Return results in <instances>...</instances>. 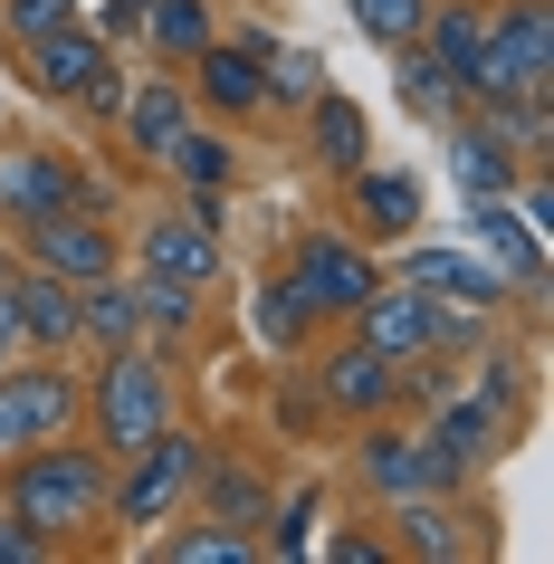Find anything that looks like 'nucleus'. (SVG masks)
<instances>
[{"mask_svg": "<svg viewBox=\"0 0 554 564\" xmlns=\"http://www.w3.org/2000/svg\"><path fill=\"white\" fill-rule=\"evenodd\" d=\"M106 488H116V459L87 441V431H67V441H30L0 459V507L20 517V527H39L48 545H106Z\"/></svg>", "mask_w": 554, "mask_h": 564, "instance_id": "nucleus-1", "label": "nucleus"}, {"mask_svg": "<svg viewBox=\"0 0 554 564\" xmlns=\"http://www.w3.org/2000/svg\"><path fill=\"white\" fill-rule=\"evenodd\" d=\"M173 364L153 355V345H116V355H87V431L106 459H124V449H144L163 421H173Z\"/></svg>", "mask_w": 554, "mask_h": 564, "instance_id": "nucleus-2", "label": "nucleus"}, {"mask_svg": "<svg viewBox=\"0 0 554 564\" xmlns=\"http://www.w3.org/2000/svg\"><path fill=\"white\" fill-rule=\"evenodd\" d=\"M278 268H287L296 306H306L316 326H354V306L382 288V249H373V239H354L345 220H316V230H296Z\"/></svg>", "mask_w": 554, "mask_h": 564, "instance_id": "nucleus-3", "label": "nucleus"}, {"mask_svg": "<svg viewBox=\"0 0 554 564\" xmlns=\"http://www.w3.org/2000/svg\"><path fill=\"white\" fill-rule=\"evenodd\" d=\"M202 459H210L202 431L163 421L144 449H124V459H116V488H106V527H163V517H182V507H192V488H202Z\"/></svg>", "mask_w": 554, "mask_h": 564, "instance_id": "nucleus-4", "label": "nucleus"}, {"mask_svg": "<svg viewBox=\"0 0 554 564\" xmlns=\"http://www.w3.org/2000/svg\"><path fill=\"white\" fill-rule=\"evenodd\" d=\"M382 527H392V555L402 564H478V555H497V517L478 507V488L402 498V507H382Z\"/></svg>", "mask_w": 554, "mask_h": 564, "instance_id": "nucleus-5", "label": "nucleus"}, {"mask_svg": "<svg viewBox=\"0 0 554 564\" xmlns=\"http://www.w3.org/2000/svg\"><path fill=\"white\" fill-rule=\"evenodd\" d=\"M268 48H278L268 30H239V39L220 30L202 58L182 67V87H192V116H202V124H230V134L268 124Z\"/></svg>", "mask_w": 554, "mask_h": 564, "instance_id": "nucleus-6", "label": "nucleus"}, {"mask_svg": "<svg viewBox=\"0 0 554 564\" xmlns=\"http://www.w3.org/2000/svg\"><path fill=\"white\" fill-rule=\"evenodd\" d=\"M124 268L134 278H173V288H220L230 278V239L210 230L202 210H182V202H163V210H144L134 230H124Z\"/></svg>", "mask_w": 554, "mask_h": 564, "instance_id": "nucleus-7", "label": "nucleus"}, {"mask_svg": "<svg viewBox=\"0 0 554 564\" xmlns=\"http://www.w3.org/2000/svg\"><path fill=\"white\" fill-rule=\"evenodd\" d=\"M296 364H306V383L325 392V412L345 421V431L402 402V364H392V355H373V345H363L354 326H325V335H316V345H306Z\"/></svg>", "mask_w": 554, "mask_h": 564, "instance_id": "nucleus-8", "label": "nucleus"}, {"mask_svg": "<svg viewBox=\"0 0 554 564\" xmlns=\"http://www.w3.org/2000/svg\"><path fill=\"white\" fill-rule=\"evenodd\" d=\"M421 421V441H431L439 459V488H478V478L507 459V441H517V412H497V402H478V392H439L431 412H411Z\"/></svg>", "mask_w": 554, "mask_h": 564, "instance_id": "nucleus-9", "label": "nucleus"}, {"mask_svg": "<svg viewBox=\"0 0 554 564\" xmlns=\"http://www.w3.org/2000/svg\"><path fill=\"white\" fill-rule=\"evenodd\" d=\"M345 469H354V488H363V507H402V498H431V488H439V459H431V441H421V421H411V412L354 421Z\"/></svg>", "mask_w": 554, "mask_h": 564, "instance_id": "nucleus-10", "label": "nucleus"}, {"mask_svg": "<svg viewBox=\"0 0 554 564\" xmlns=\"http://www.w3.org/2000/svg\"><path fill=\"white\" fill-rule=\"evenodd\" d=\"M10 249H20L30 268H48V278H67V288H96V278H116V268H124V230L106 220V210H48V220H20Z\"/></svg>", "mask_w": 554, "mask_h": 564, "instance_id": "nucleus-11", "label": "nucleus"}, {"mask_svg": "<svg viewBox=\"0 0 554 564\" xmlns=\"http://www.w3.org/2000/svg\"><path fill=\"white\" fill-rule=\"evenodd\" d=\"M449 316H459V306H439L431 288H411V278L382 268V288L354 306V335H363L373 355H392V364H421V355H449Z\"/></svg>", "mask_w": 554, "mask_h": 564, "instance_id": "nucleus-12", "label": "nucleus"}, {"mask_svg": "<svg viewBox=\"0 0 554 564\" xmlns=\"http://www.w3.org/2000/svg\"><path fill=\"white\" fill-rule=\"evenodd\" d=\"M488 67L507 96H554V0H488Z\"/></svg>", "mask_w": 554, "mask_h": 564, "instance_id": "nucleus-13", "label": "nucleus"}, {"mask_svg": "<svg viewBox=\"0 0 554 564\" xmlns=\"http://www.w3.org/2000/svg\"><path fill=\"white\" fill-rule=\"evenodd\" d=\"M106 134H116V144L144 163V173H163V163H173V144L192 134V87H182V67H153V77H134Z\"/></svg>", "mask_w": 554, "mask_h": 564, "instance_id": "nucleus-14", "label": "nucleus"}, {"mask_svg": "<svg viewBox=\"0 0 554 564\" xmlns=\"http://www.w3.org/2000/svg\"><path fill=\"white\" fill-rule=\"evenodd\" d=\"M421 210H431V192H421L411 163H354L345 173V230L373 239V249H402L421 230Z\"/></svg>", "mask_w": 554, "mask_h": 564, "instance_id": "nucleus-15", "label": "nucleus"}, {"mask_svg": "<svg viewBox=\"0 0 554 564\" xmlns=\"http://www.w3.org/2000/svg\"><path fill=\"white\" fill-rule=\"evenodd\" d=\"M116 58V39L96 30L87 10L67 20V30H48V39H20V87L30 96H48V106H77V96L96 87V67Z\"/></svg>", "mask_w": 554, "mask_h": 564, "instance_id": "nucleus-16", "label": "nucleus"}, {"mask_svg": "<svg viewBox=\"0 0 554 564\" xmlns=\"http://www.w3.org/2000/svg\"><path fill=\"white\" fill-rule=\"evenodd\" d=\"M48 210H77V153L0 134V230H20V220H48Z\"/></svg>", "mask_w": 554, "mask_h": 564, "instance_id": "nucleus-17", "label": "nucleus"}, {"mask_svg": "<svg viewBox=\"0 0 554 564\" xmlns=\"http://www.w3.org/2000/svg\"><path fill=\"white\" fill-rule=\"evenodd\" d=\"M439 153H449V182H459L468 202H507L517 192V144H507V124L488 116V106H459V116L439 124Z\"/></svg>", "mask_w": 554, "mask_h": 564, "instance_id": "nucleus-18", "label": "nucleus"}, {"mask_svg": "<svg viewBox=\"0 0 554 564\" xmlns=\"http://www.w3.org/2000/svg\"><path fill=\"white\" fill-rule=\"evenodd\" d=\"M468 230H478V259L507 278V306H545V230H525L507 202H468Z\"/></svg>", "mask_w": 554, "mask_h": 564, "instance_id": "nucleus-19", "label": "nucleus"}, {"mask_svg": "<svg viewBox=\"0 0 554 564\" xmlns=\"http://www.w3.org/2000/svg\"><path fill=\"white\" fill-rule=\"evenodd\" d=\"M392 278L431 288L439 306H468V316H497V306H507V278H497L478 249H439V239H402V268H392Z\"/></svg>", "mask_w": 554, "mask_h": 564, "instance_id": "nucleus-20", "label": "nucleus"}, {"mask_svg": "<svg viewBox=\"0 0 554 564\" xmlns=\"http://www.w3.org/2000/svg\"><path fill=\"white\" fill-rule=\"evenodd\" d=\"M10 392L30 412V441H67L87 421V355H20L10 364Z\"/></svg>", "mask_w": 554, "mask_h": 564, "instance_id": "nucleus-21", "label": "nucleus"}, {"mask_svg": "<svg viewBox=\"0 0 554 564\" xmlns=\"http://www.w3.org/2000/svg\"><path fill=\"white\" fill-rule=\"evenodd\" d=\"M0 297H10V326H20V355H77V288L48 278V268H10L0 278Z\"/></svg>", "mask_w": 554, "mask_h": 564, "instance_id": "nucleus-22", "label": "nucleus"}, {"mask_svg": "<svg viewBox=\"0 0 554 564\" xmlns=\"http://www.w3.org/2000/svg\"><path fill=\"white\" fill-rule=\"evenodd\" d=\"M296 134H306V163H316L325 182H345L354 163H373V124H363V106H354L345 87L306 96V106H296Z\"/></svg>", "mask_w": 554, "mask_h": 564, "instance_id": "nucleus-23", "label": "nucleus"}, {"mask_svg": "<svg viewBox=\"0 0 554 564\" xmlns=\"http://www.w3.org/2000/svg\"><path fill=\"white\" fill-rule=\"evenodd\" d=\"M202 517H230V527H259L268 535V507H278V478L249 459V449H210L202 459V488H192Z\"/></svg>", "mask_w": 554, "mask_h": 564, "instance_id": "nucleus-24", "label": "nucleus"}, {"mask_svg": "<svg viewBox=\"0 0 554 564\" xmlns=\"http://www.w3.org/2000/svg\"><path fill=\"white\" fill-rule=\"evenodd\" d=\"M268 535L259 527H230V517H163V535H153V564H259Z\"/></svg>", "mask_w": 554, "mask_h": 564, "instance_id": "nucleus-25", "label": "nucleus"}, {"mask_svg": "<svg viewBox=\"0 0 554 564\" xmlns=\"http://www.w3.org/2000/svg\"><path fill=\"white\" fill-rule=\"evenodd\" d=\"M210 39H220V10L210 0H144V20H134V48L153 67H192Z\"/></svg>", "mask_w": 554, "mask_h": 564, "instance_id": "nucleus-26", "label": "nucleus"}, {"mask_svg": "<svg viewBox=\"0 0 554 564\" xmlns=\"http://www.w3.org/2000/svg\"><path fill=\"white\" fill-rule=\"evenodd\" d=\"M316 316H306V306H296V288H287V268H268L259 278V297H249V345H259V355H306V345H316Z\"/></svg>", "mask_w": 554, "mask_h": 564, "instance_id": "nucleus-27", "label": "nucleus"}, {"mask_svg": "<svg viewBox=\"0 0 554 564\" xmlns=\"http://www.w3.org/2000/svg\"><path fill=\"white\" fill-rule=\"evenodd\" d=\"M134 278V268H124ZM134 297H144V345L163 364L192 355V335H202V288H173V278H134Z\"/></svg>", "mask_w": 554, "mask_h": 564, "instance_id": "nucleus-28", "label": "nucleus"}, {"mask_svg": "<svg viewBox=\"0 0 554 564\" xmlns=\"http://www.w3.org/2000/svg\"><path fill=\"white\" fill-rule=\"evenodd\" d=\"M392 96H402V106H411V124H431V134H439L449 116H459V87H449V67H439L431 48H421V39H411V48H392Z\"/></svg>", "mask_w": 554, "mask_h": 564, "instance_id": "nucleus-29", "label": "nucleus"}, {"mask_svg": "<svg viewBox=\"0 0 554 564\" xmlns=\"http://www.w3.org/2000/svg\"><path fill=\"white\" fill-rule=\"evenodd\" d=\"M163 182H182V192H230V182H239V144H230V124H202V116H192V134L173 144Z\"/></svg>", "mask_w": 554, "mask_h": 564, "instance_id": "nucleus-30", "label": "nucleus"}, {"mask_svg": "<svg viewBox=\"0 0 554 564\" xmlns=\"http://www.w3.org/2000/svg\"><path fill=\"white\" fill-rule=\"evenodd\" d=\"M345 20L363 39H373L382 58H392V48H411V39H421V20H431V0H345Z\"/></svg>", "mask_w": 554, "mask_h": 564, "instance_id": "nucleus-31", "label": "nucleus"}, {"mask_svg": "<svg viewBox=\"0 0 554 564\" xmlns=\"http://www.w3.org/2000/svg\"><path fill=\"white\" fill-rule=\"evenodd\" d=\"M268 412H278V431H287V441H325V431H335V412H325V392L306 383V364H296V373H278V392H268Z\"/></svg>", "mask_w": 554, "mask_h": 564, "instance_id": "nucleus-32", "label": "nucleus"}, {"mask_svg": "<svg viewBox=\"0 0 554 564\" xmlns=\"http://www.w3.org/2000/svg\"><path fill=\"white\" fill-rule=\"evenodd\" d=\"M316 488H296V498L268 507V555H316Z\"/></svg>", "mask_w": 554, "mask_h": 564, "instance_id": "nucleus-33", "label": "nucleus"}, {"mask_svg": "<svg viewBox=\"0 0 554 564\" xmlns=\"http://www.w3.org/2000/svg\"><path fill=\"white\" fill-rule=\"evenodd\" d=\"M468 392H478V402H497V412H517V421H525V402H535V383H525V355H488L478 373H468Z\"/></svg>", "mask_w": 554, "mask_h": 564, "instance_id": "nucleus-34", "label": "nucleus"}, {"mask_svg": "<svg viewBox=\"0 0 554 564\" xmlns=\"http://www.w3.org/2000/svg\"><path fill=\"white\" fill-rule=\"evenodd\" d=\"M316 87H325V67L306 58V48H268V116H278V106H306Z\"/></svg>", "mask_w": 554, "mask_h": 564, "instance_id": "nucleus-35", "label": "nucleus"}, {"mask_svg": "<svg viewBox=\"0 0 554 564\" xmlns=\"http://www.w3.org/2000/svg\"><path fill=\"white\" fill-rule=\"evenodd\" d=\"M87 0H0V39L20 48V39H48V30H67Z\"/></svg>", "mask_w": 554, "mask_h": 564, "instance_id": "nucleus-36", "label": "nucleus"}, {"mask_svg": "<svg viewBox=\"0 0 554 564\" xmlns=\"http://www.w3.org/2000/svg\"><path fill=\"white\" fill-rule=\"evenodd\" d=\"M316 555H325V564H402V555H392V535H373V527H335V535H316Z\"/></svg>", "mask_w": 554, "mask_h": 564, "instance_id": "nucleus-37", "label": "nucleus"}, {"mask_svg": "<svg viewBox=\"0 0 554 564\" xmlns=\"http://www.w3.org/2000/svg\"><path fill=\"white\" fill-rule=\"evenodd\" d=\"M124 87H134V67H124V58H106V67H96V87L77 96V116H87V124H116V106H124Z\"/></svg>", "mask_w": 554, "mask_h": 564, "instance_id": "nucleus-38", "label": "nucleus"}, {"mask_svg": "<svg viewBox=\"0 0 554 564\" xmlns=\"http://www.w3.org/2000/svg\"><path fill=\"white\" fill-rule=\"evenodd\" d=\"M48 555H58V545H48L39 527H20V517L0 507V564H48Z\"/></svg>", "mask_w": 554, "mask_h": 564, "instance_id": "nucleus-39", "label": "nucleus"}, {"mask_svg": "<svg viewBox=\"0 0 554 564\" xmlns=\"http://www.w3.org/2000/svg\"><path fill=\"white\" fill-rule=\"evenodd\" d=\"M10 449H30V412H20V392L0 373V459H10Z\"/></svg>", "mask_w": 554, "mask_h": 564, "instance_id": "nucleus-40", "label": "nucleus"}, {"mask_svg": "<svg viewBox=\"0 0 554 564\" xmlns=\"http://www.w3.org/2000/svg\"><path fill=\"white\" fill-rule=\"evenodd\" d=\"M20 364V326H10V297H0V373Z\"/></svg>", "mask_w": 554, "mask_h": 564, "instance_id": "nucleus-41", "label": "nucleus"}, {"mask_svg": "<svg viewBox=\"0 0 554 564\" xmlns=\"http://www.w3.org/2000/svg\"><path fill=\"white\" fill-rule=\"evenodd\" d=\"M10 268H20V249H10V230H0V278H10Z\"/></svg>", "mask_w": 554, "mask_h": 564, "instance_id": "nucleus-42", "label": "nucleus"}]
</instances>
